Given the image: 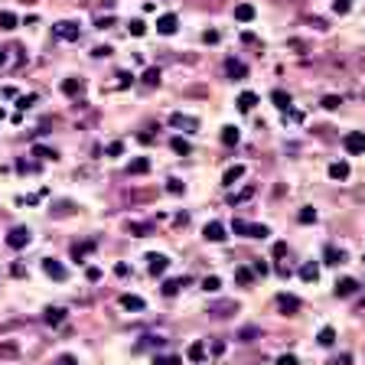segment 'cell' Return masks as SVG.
Returning <instances> with one entry per match:
<instances>
[{"instance_id": "8992f818", "label": "cell", "mask_w": 365, "mask_h": 365, "mask_svg": "<svg viewBox=\"0 0 365 365\" xmlns=\"http://www.w3.org/2000/svg\"><path fill=\"white\" fill-rule=\"evenodd\" d=\"M202 238H205V242H215V245H222L229 235H225V225H222V222H205Z\"/></svg>"}, {"instance_id": "603a6c76", "label": "cell", "mask_w": 365, "mask_h": 365, "mask_svg": "<svg viewBox=\"0 0 365 365\" xmlns=\"http://www.w3.org/2000/svg\"><path fill=\"white\" fill-rule=\"evenodd\" d=\"M121 307H124V310H134V313H140L147 304H143L140 297H134V294H124V297H121Z\"/></svg>"}, {"instance_id": "4fadbf2b", "label": "cell", "mask_w": 365, "mask_h": 365, "mask_svg": "<svg viewBox=\"0 0 365 365\" xmlns=\"http://www.w3.org/2000/svg\"><path fill=\"white\" fill-rule=\"evenodd\" d=\"M277 307L284 310L287 316H294V313L300 310V300H297V297H290V294H280V297H277Z\"/></svg>"}, {"instance_id": "bcb514c9", "label": "cell", "mask_w": 365, "mask_h": 365, "mask_svg": "<svg viewBox=\"0 0 365 365\" xmlns=\"http://www.w3.org/2000/svg\"><path fill=\"white\" fill-rule=\"evenodd\" d=\"M130 82H134V75H130V72H118V88H127Z\"/></svg>"}, {"instance_id": "6da1fadb", "label": "cell", "mask_w": 365, "mask_h": 365, "mask_svg": "<svg viewBox=\"0 0 365 365\" xmlns=\"http://www.w3.org/2000/svg\"><path fill=\"white\" fill-rule=\"evenodd\" d=\"M232 232H235V235H245V238H267V235H271V229H267V225L242 222V218H235V222H232Z\"/></svg>"}, {"instance_id": "f5cc1de1", "label": "cell", "mask_w": 365, "mask_h": 365, "mask_svg": "<svg viewBox=\"0 0 365 365\" xmlns=\"http://www.w3.org/2000/svg\"><path fill=\"white\" fill-rule=\"evenodd\" d=\"M277 365H300V362H297V355L284 352V355H280V359H277Z\"/></svg>"}, {"instance_id": "9c48e42d", "label": "cell", "mask_w": 365, "mask_h": 365, "mask_svg": "<svg viewBox=\"0 0 365 365\" xmlns=\"http://www.w3.org/2000/svg\"><path fill=\"white\" fill-rule=\"evenodd\" d=\"M43 271H46V277H52V280H65V277H68V271L59 264L56 258H46V261H43Z\"/></svg>"}, {"instance_id": "ac0fdd59", "label": "cell", "mask_w": 365, "mask_h": 365, "mask_svg": "<svg viewBox=\"0 0 365 365\" xmlns=\"http://www.w3.org/2000/svg\"><path fill=\"white\" fill-rule=\"evenodd\" d=\"M242 176H245V167H242V163H235V167H229V170H225L222 186H235L238 180H242Z\"/></svg>"}, {"instance_id": "ba28073f", "label": "cell", "mask_w": 365, "mask_h": 365, "mask_svg": "<svg viewBox=\"0 0 365 365\" xmlns=\"http://www.w3.org/2000/svg\"><path fill=\"white\" fill-rule=\"evenodd\" d=\"M170 124H173V127H180V130H199V121L196 118H189V114H183V111H176V114H170Z\"/></svg>"}, {"instance_id": "9a60e30c", "label": "cell", "mask_w": 365, "mask_h": 365, "mask_svg": "<svg viewBox=\"0 0 365 365\" xmlns=\"http://www.w3.org/2000/svg\"><path fill=\"white\" fill-rule=\"evenodd\" d=\"M235 105H238V111H245V114H248V111H254V105H258V95H254V92H242Z\"/></svg>"}, {"instance_id": "1f68e13d", "label": "cell", "mask_w": 365, "mask_h": 365, "mask_svg": "<svg viewBox=\"0 0 365 365\" xmlns=\"http://www.w3.org/2000/svg\"><path fill=\"white\" fill-rule=\"evenodd\" d=\"M163 342H167L163 336H143V342L137 349H163Z\"/></svg>"}, {"instance_id": "ab89813d", "label": "cell", "mask_w": 365, "mask_h": 365, "mask_svg": "<svg viewBox=\"0 0 365 365\" xmlns=\"http://www.w3.org/2000/svg\"><path fill=\"white\" fill-rule=\"evenodd\" d=\"M17 105H20V111H26V108H33V105H36V95H20V98H17Z\"/></svg>"}, {"instance_id": "30bf717a", "label": "cell", "mask_w": 365, "mask_h": 365, "mask_svg": "<svg viewBox=\"0 0 365 365\" xmlns=\"http://www.w3.org/2000/svg\"><path fill=\"white\" fill-rule=\"evenodd\" d=\"M355 290H359V280H355V277H342V280H336V297H352Z\"/></svg>"}, {"instance_id": "277c9868", "label": "cell", "mask_w": 365, "mask_h": 365, "mask_svg": "<svg viewBox=\"0 0 365 365\" xmlns=\"http://www.w3.org/2000/svg\"><path fill=\"white\" fill-rule=\"evenodd\" d=\"M342 147H346V154H365V130H349L342 137Z\"/></svg>"}, {"instance_id": "d590c367", "label": "cell", "mask_w": 365, "mask_h": 365, "mask_svg": "<svg viewBox=\"0 0 365 365\" xmlns=\"http://www.w3.org/2000/svg\"><path fill=\"white\" fill-rule=\"evenodd\" d=\"M92 248H95V242H85V245H75V248H72V258H75V261H82V258H85L88 251H92Z\"/></svg>"}, {"instance_id": "8d00e7d4", "label": "cell", "mask_w": 365, "mask_h": 365, "mask_svg": "<svg viewBox=\"0 0 365 365\" xmlns=\"http://www.w3.org/2000/svg\"><path fill=\"white\" fill-rule=\"evenodd\" d=\"M127 30H130V36H143V33H147V23H143V20H130Z\"/></svg>"}, {"instance_id": "d6986e66", "label": "cell", "mask_w": 365, "mask_h": 365, "mask_svg": "<svg viewBox=\"0 0 365 365\" xmlns=\"http://www.w3.org/2000/svg\"><path fill=\"white\" fill-rule=\"evenodd\" d=\"M238 140H242L238 127H235V124H225V127H222V143H225V147H235Z\"/></svg>"}, {"instance_id": "7402d4cb", "label": "cell", "mask_w": 365, "mask_h": 365, "mask_svg": "<svg viewBox=\"0 0 365 365\" xmlns=\"http://www.w3.org/2000/svg\"><path fill=\"white\" fill-rule=\"evenodd\" d=\"M329 176H333V180H349V163L346 160L329 163Z\"/></svg>"}, {"instance_id": "8fae6325", "label": "cell", "mask_w": 365, "mask_h": 365, "mask_svg": "<svg viewBox=\"0 0 365 365\" xmlns=\"http://www.w3.org/2000/svg\"><path fill=\"white\" fill-rule=\"evenodd\" d=\"M316 277H320V264H316V261H307V264L300 267V280H304V284H316Z\"/></svg>"}, {"instance_id": "b9f144b4", "label": "cell", "mask_w": 365, "mask_h": 365, "mask_svg": "<svg viewBox=\"0 0 365 365\" xmlns=\"http://www.w3.org/2000/svg\"><path fill=\"white\" fill-rule=\"evenodd\" d=\"M339 105H342V98H336V95H326V98H323V108H326V111H336Z\"/></svg>"}, {"instance_id": "91938a15", "label": "cell", "mask_w": 365, "mask_h": 365, "mask_svg": "<svg viewBox=\"0 0 365 365\" xmlns=\"http://www.w3.org/2000/svg\"><path fill=\"white\" fill-rule=\"evenodd\" d=\"M10 271H13V277H23V274H26V267H23V264H13Z\"/></svg>"}, {"instance_id": "680465c9", "label": "cell", "mask_w": 365, "mask_h": 365, "mask_svg": "<svg viewBox=\"0 0 365 365\" xmlns=\"http://www.w3.org/2000/svg\"><path fill=\"white\" fill-rule=\"evenodd\" d=\"M254 336H258V329H254V326H248V329H242V339H245V342H251Z\"/></svg>"}, {"instance_id": "d6a6232c", "label": "cell", "mask_w": 365, "mask_h": 365, "mask_svg": "<svg viewBox=\"0 0 365 365\" xmlns=\"http://www.w3.org/2000/svg\"><path fill=\"white\" fill-rule=\"evenodd\" d=\"M297 222H300V225H310V222H316V209H310V205H304V209L297 212Z\"/></svg>"}, {"instance_id": "f6af8a7d", "label": "cell", "mask_w": 365, "mask_h": 365, "mask_svg": "<svg viewBox=\"0 0 365 365\" xmlns=\"http://www.w3.org/2000/svg\"><path fill=\"white\" fill-rule=\"evenodd\" d=\"M85 277L92 280V284H95V280H101V267H95V264H92V267H85Z\"/></svg>"}, {"instance_id": "d4e9b609", "label": "cell", "mask_w": 365, "mask_h": 365, "mask_svg": "<svg viewBox=\"0 0 365 365\" xmlns=\"http://www.w3.org/2000/svg\"><path fill=\"white\" fill-rule=\"evenodd\" d=\"M186 359H189V362H202L205 359V346H202V342H192V346L186 349Z\"/></svg>"}, {"instance_id": "681fc988", "label": "cell", "mask_w": 365, "mask_h": 365, "mask_svg": "<svg viewBox=\"0 0 365 365\" xmlns=\"http://www.w3.org/2000/svg\"><path fill=\"white\" fill-rule=\"evenodd\" d=\"M95 26H98V30H108V26H114V17H98Z\"/></svg>"}, {"instance_id": "f546056e", "label": "cell", "mask_w": 365, "mask_h": 365, "mask_svg": "<svg viewBox=\"0 0 365 365\" xmlns=\"http://www.w3.org/2000/svg\"><path fill=\"white\" fill-rule=\"evenodd\" d=\"M0 30H17V13L0 10Z\"/></svg>"}, {"instance_id": "7a4b0ae2", "label": "cell", "mask_w": 365, "mask_h": 365, "mask_svg": "<svg viewBox=\"0 0 365 365\" xmlns=\"http://www.w3.org/2000/svg\"><path fill=\"white\" fill-rule=\"evenodd\" d=\"M52 33H56L59 39H65V43H79V39H82L79 23H72V20H59V23L52 26Z\"/></svg>"}, {"instance_id": "ee69618b", "label": "cell", "mask_w": 365, "mask_h": 365, "mask_svg": "<svg viewBox=\"0 0 365 365\" xmlns=\"http://www.w3.org/2000/svg\"><path fill=\"white\" fill-rule=\"evenodd\" d=\"M105 154H108V157H121V154H124V143H121V140L108 143V150H105Z\"/></svg>"}, {"instance_id": "3957f363", "label": "cell", "mask_w": 365, "mask_h": 365, "mask_svg": "<svg viewBox=\"0 0 365 365\" xmlns=\"http://www.w3.org/2000/svg\"><path fill=\"white\" fill-rule=\"evenodd\" d=\"M33 238V232L26 229V225H17V229H10V235H7V248H13V251H20V248H26Z\"/></svg>"}, {"instance_id": "5bb4252c", "label": "cell", "mask_w": 365, "mask_h": 365, "mask_svg": "<svg viewBox=\"0 0 365 365\" xmlns=\"http://www.w3.org/2000/svg\"><path fill=\"white\" fill-rule=\"evenodd\" d=\"M186 284H189V277H173V280H167V284H163V297H176V294H180Z\"/></svg>"}, {"instance_id": "484cf974", "label": "cell", "mask_w": 365, "mask_h": 365, "mask_svg": "<svg viewBox=\"0 0 365 365\" xmlns=\"http://www.w3.org/2000/svg\"><path fill=\"white\" fill-rule=\"evenodd\" d=\"M316 342L329 349V346L336 342V329H333V326H323V329H320V336H316Z\"/></svg>"}, {"instance_id": "94428289", "label": "cell", "mask_w": 365, "mask_h": 365, "mask_svg": "<svg viewBox=\"0 0 365 365\" xmlns=\"http://www.w3.org/2000/svg\"><path fill=\"white\" fill-rule=\"evenodd\" d=\"M0 352H4V355H13V352H17V346H0Z\"/></svg>"}, {"instance_id": "7c38bea8", "label": "cell", "mask_w": 365, "mask_h": 365, "mask_svg": "<svg viewBox=\"0 0 365 365\" xmlns=\"http://www.w3.org/2000/svg\"><path fill=\"white\" fill-rule=\"evenodd\" d=\"M225 75H229V79H245L248 65H245V62H238V59H229V62H225Z\"/></svg>"}, {"instance_id": "db71d44e", "label": "cell", "mask_w": 365, "mask_h": 365, "mask_svg": "<svg viewBox=\"0 0 365 365\" xmlns=\"http://www.w3.org/2000/svg\"><path fill=\"white\" fill-rule=\"evenodd\" d=\"M52 365H79V359H75V355H59Z\"/></svg>"}, {"instance_id": "c3c4849f", "label": "cell", "mask_w": 365, "mask_h": 365, "mask_svg": "<svg viewBox=\"0 0 365 365\" xmlns=\"http://www.w3.org/2000/svg\"><path fill=\"white\" fill-rule=\"evenodd\" d=\"M333 10L339 13V17H346V13H349V0H336V4H333Z\"/></svg>"}, {"instance_id": "7dc6e473", "label": "cell", "mask_w": 365, "mask_h": 365, "mask_svg": "<svg viewBox=\"0 0 365 365\" xmlns=\"http://www.w3.org/2000/svg\"><path fill=\"white\" fill-rule=\"evenodd\" d=\"M251 271H254V274H261V277H264V274H267V271H271V267H267V264H264V261H261V258H258V261H254V264H251Z\"/></svg>"}, {"instance_id": "ffe728a7", "label": "cell", "mask_w": 365, "mask_h": 365, "mask_svg": "<svg viewBox=\"0 0 365 365\" xmlns=\"http://www.w3.org/2000/svg\"><path fill=\"white\" fill-rule=\"evenodd\" d=\"M323 258H326V264H342V261H346V251H342V248H336V245H326Z\"/></svg>"}, {"instance_id": "cb8c5ba5", "label": "cell", "mask_w": 365, "mask_h": 365, "mask_svg": "<svg viewBox=\"0 0 365 365\" xmlns=\"http://www.w3.org/2000/svg\"><path fill=\"white\" fill-rule=\"evenodd\" d=\"M271 101L280 108V111H290V95L280 92V88H274V92H271Z\"/></svg>"}, {"instance_id": "2e32d148", "label": "cell", "mask_w": 365, "mask_h": 365, "mask_svg": "<svg viewBox=\"0 0 365 365\" xmlns=\"http://www.w3.org/2000/svg\"><path fill=\"white\" fill-rule=\"evenodd\" d=\"M254 17H258V10H254L251 4H238L235 7V20H238V23H251Z\"/></svg>"}, {"instance_id": "5b68a950", "label": "cell", "mask_w": 365, "mask_h": 365, "mask_svg": "<svg viewBox=\"0 0 365 365\" xmlns=\"http://www.w3.org/2000/svg\"><path fill=\"white\" fill-rule=\"evenodd\" d=\"M170 267V258L167 254H147V271L154 274V277H163Z\"/></svg>"}, {"instance_id": "44dd1931", "label": "cell", "mask_w": 365, "mask_h": 365, "mask_svg": "<svg viewBox=\"0 0 365 365\" xmlns=\"http://www.w3.org/2000/svg\"><path fill=\"white\" fill-rule=\"evenodd\" d=\"M127 173H130V176H143V173H150V160H147V157H137V160H130Z\"/></svg>"}, {"instance_id": "6125c7cd", "label": "cell", "mask_w": 365, "mask_h": 365, "mask_svg": "<svg viewBox=\"0 0 365 365\" xmlns=\"http://www.w3.org/2000/svg\"><path fill=\"white\" fill-rule=\"evenodd\" d=\"M0 65H7V52L4 49H0Z\"/></svg>"}, {"instance_id": "f907efd6", "label": "cell", "mask_w": 365, "mask_h": 365, "mask_svg": "<svg viewBox=\"0 0 365 365\" xmlns=\"http://www.w3.org/2000/svg\"><path fill=\"white\" fill-rule=\"evenodd\" d=\"M167 189L173 192V196H180V192H183V183L180 180H167Z\"/></svg>"}, {"instance_id": "836d02e7", "label": "cell", "mask_w": 365, "mask_h": 365, "mask_svg": "<svg viewBox=\"0 0 365 365\" xmlns=\"http://www.w3.org/2000/svg\"><path fill=\"white\" fill-rule=\"evenodd\" d=\"M33 157H39V160H56V150H49V147H43V143H36V147H33Z\"/></svg>"}, {"instance_id": "f35d334b", "label": "cell", "mask_w": 365, "mask_h": 365, "mask_svg": "<svg viewBox=\"0 0 365 365\" xmlns=\"http://www.w3.org/2000/svg\"><path fill=\"white\" fill-rule=\"evenodd\" d=\"M254 196V186H245L242 192H238V196H232V205H238V202H245V199H251Z\"/></svg>"}, {"instance_id": "9f6ffc18", "label": "cell", "mask_w": 365, "mask_h": 365, "mask_svg": "<svg viewBox=\"0 0 365 365\" xmlns=\"http://www.w3.org/2000/svg\"><path fill=\"white\" fill-rule=\"evenodd\" d=\"M271 254H274V258H284V254H287V245H284V242H277V245L271 248Z\"/></svg>"}, {"instance_id": "e575fe53", "label": "cell", "mask_w": 365, "mask_h": 365, "mask_svg": "<svg viewBox=\"0 0 365 365\" xmlns=\"http://www.w3.org/2000/svg\"><path fill=\"white\" fill-rule=\"evenodd\" d=\"M143 85H160V68H147V72H143Z\"/></svg>"}, {"instance_id": "7bdbcfd3", "label": "cell", "mask_w": 365, "mask_h": 365, "mask_svg": "<svg viewBox=\"0 0 365 365\" xmlns=\"http://www.w3.org/2000/svg\"><path fill=\"white\" fill-rule=\"evenodd\" d=\"M232 310H238V307L235 304H218V307H212V313H215V316H229Z\"/></svg>"}, {"instance_id": "816d5d0a", "label": "cell", "mask_w": 365, "mask_h": 365, "mask_svg": "<svg viewBox=\"0 0 365 365\" xmlns=\"http://www.w3.org/2000/svg\"><path fill=\"white\" fill-rule=\"evenodd\" d=\"M92 56H98V59L111 56V46H95V49H92Z\"/></svg>"}, {"instance_id": "52a82bcc", "label": "cell", "mask_w": 365, "mask_h": 365, "mask_svg": "<svg viewBox=\"0 0 365 365\" xmlns=\"http://www.w3.org/2000/svg\"><path fill=\"white\" fill-rule=\"evenodd\" d=\"M176 30H180V17H176V13H163V17L157 20V33H163V36H173Z\"/></svg>"}, {"instance_id": "6f0895ef", "label": "cell", "mask_w": 365, "mask_h": 365, "mask_svg": "<svg viewBox=\"0 0 365 365\" xmlns=\"http://www.w3.org/2000/svg\"><path fill=\"white\" fill-rule=\"evenodd\" d=\"M114 274H118V277H127V274H130V267L121 261V264H114Z\"/></svg>"}, {"instance_id": "83f0119b", "label": "cell", "mask_w": 365, "mask_h": 365, "mask_svg": "<svg viewBox=\"0 0 365 365\" xmlns=\"http://www.w3.org/2000/svg\"><path fill=\"white\" fill-rule=\"evenodd\" d=\"M170 147H173L180 157H189V154H192V143H189V140H183V137H173V140H170Z\"/></svg>"}, {"instance_id": "4dcf8cb0", "label": "cell", "mask_w": 365, "mask_h": 365, "mask_svg": "<svg viewBox=\"0 0 365 365\" xmlns=\"http://www.w3.org/2000/svg\"><path fill=\"white\" fill-rule=\"evenodd\" d=\"M202 290L205 294H218V290H222V280H218L215 274H212V277H202Z\"/></svg>"}, {"instance_id": "e0dca14e", "label": "cell", "mask_w": 365, "mask_h": 365, "mask_svg": "<svg viewBox=\"0 0 365 365\" xmlns=\"http://www.w3.org/2000/svg\"><path fill=\"white\" fill-rule=\"evenodd\" d=\"M65 310H62V307H49V310H46V316H43V320L46 323H49V326H62V323H65Z\"/></svg>"}, {"instance_id": "60d3db41", "label": "cell", "mask_w": 365, "mask_h": 365, "mask_svg": "<svg viewBox=\"0 0 365 365\" xmlns=\"http://www.w3.org/2000/svg\"><path fill=\"white\" fill-rule=\"evenodd\" d=\"M147 232H150V225H147V222H134V225H130V235H137V238H143Z\"/></svg>"}, {"instance_id": "f1b7e54d", "label": "cell", "mask_w": 365, "mask_h": 365, "mask_svg": "<svg viewBox=\"0 0 365 365\" xmlns=\"http://www.w3.org/2000/svg\"><path fill=\"white\" fill-rule=\"evenodd\" d=\"M235 280L242 287H251V280H254V271L251 267H235Z\"/></svg>"}, {"instance_id": "74e56055", "label": "cell", "mask_w": 365, "mask_h": 365, "mask_svg": "<svg viewBox=\"0 0 365 365\" xmlns=\"http://www.w3.org/2000/svg\"><path fill=\"white\" fill-rule=\"evenodd\" d=\"M154 365H183L180 355H154Z\"/></svg>"}, {"instance_id": "be15d7a7", "label": "cell", "mask_w": 365, "mask_h": 365, "mask_svg": "<svg viewBox=\"0 0 365 365\" xmlns=\"http://www.w3.org/2000/svg\"><path fill=\"white\" fill-rule=\"evenodd\" d=\"M196 365H205V362H196Z\"/></svg>"}, {"instance_id": "11a10c76", "label": "cell", "mask_w": 365, "mask_h": 365, "mask_svg": "<svg viewBox=\"0 0 365 365\" xmlns=\"http://www.w3.org/2000/svg\"><path fill=\"white\" fill-rule=\"evenodd\" d=\"M202 43H218V30H205L202 33Z\"/></svg>"}, {"instance_id": "4316f807", "label": "cell", "mask_w": 365, "mask_h": 365, "mask_svg": "<svg viewBox=\"0 0 365 365\" xmlns=\"http://www.w3.org/2000/svg\"><path fill=\"white\" fill-rule=\"evenodd\" d=\"M82 88H85V82H82V79H65V82H62V92H65V95H82Z\"/></svg>"}]
</instances>
